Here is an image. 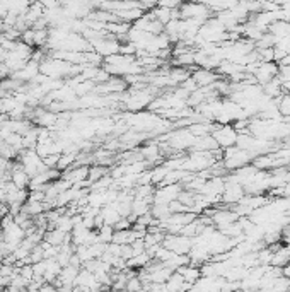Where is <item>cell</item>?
Here are the masks:
<instances>
[{
  "instance_id": "cell-8",
  "label": "cell",
  "mask_w": 290,
  "mask_h": 292,
  "mask_svg": "<svg viewBox=\"0 0 290 292\" xmlns=\"http://www.w3.org/2000/svg\"><path fill=\"white\" fill-rule=\"evenodd\" d=\"M101 215H103V221L106 226H111V227H114V226L118 224V222L121 221V215L118 214V211L114 209L113 205H106L101 209Z\"/></svg>"
},
{
  "instance_id": "cell-15",
  "label": "cell",
  "mask_w": 290,
  "mask_h": 292,
  "mask_svg": "<svg viewBox=\"0 0 290 292\" xmlns=\"http://www.w3.org/2000/svg\"><path fill=\"white\" fill-rule=\"evenodd\" d=\"M60 156H62V154H50V156H46L45 159H43V162H45V166L48 169H57L58 161H60Z\"/></svg>"
},
{
  "instance_id": "cell-18",
  "label": "cell",
  "mask_w": 290,
  "mask_h": 292,
  "mask_svg": "<svg viewBox=\"0 0 290 292\" xmlns=\"http://www.w3.org/2000/svg\"><path fill=\"white\" fill-rule=\"evenodd\" d=\"M131 226H133V224H131L128 219H121V221L118 222L116 226H114V231H130Z\"/></svg>"
},
{
  "instance_id": "cell-10",
  "label": "cell",
  "mask_w": 290,
  "mask_h": 292,
  "mask_svg": "<svg viewBox=\"0 0 290 292\" xmlns=\"http://www.w3.org/2000/svg\"><path fill=\"white\" fill-rule=\"evenodd\" d=\"M79 268H75V267H64L62 268V274H60V280L64 282L65 285H75V278H77V275H79Z\"/></svg>"
},
{
  "instance_id": "cell-21",
  "label": "cell",
  "mask_w": 290,
  "mask_h": 292,
  "mask_svg": "<svg viewBox=\"0 0 290 292\" xmlns=\"http://www.w3.org/2000/svg\"><path fill=\"white\" fill-rule=\"evenodd\" d=\"M289 292H290V291H289Z\"/></svg>"
},
{
  "instance_id": "cell-11",
  "label": "cell",
  "mask_w": 290,
  "mask_h": 292,
  "mask_svg": "<svg viewBox=\"0 0 290 292\" xmlns=\"http://www.w3.org/2000/svg\"><path fill=\"white\" fill-rule=\"evenodd\" d=\"M104 176H108V168H104V166H96V164H92L91 168H89V178H87V181L92 185V183L99 181V179L104 178Z\"/></svg>"
},
{
  "instance_id": "cell-12",
  "label": "cell",
  "mask_w": 290,
  "mask_h": 292,
  "mask_svg": "<svg viewBox=\"0 0 290 292\" xmlns=\"http://www.w3.org/2000/svg\"><path fill=\"white\" fill-rule=\"evenodd\" d=\"M113 236H114V227L104 224L101 229H97V239L99 243H104V244H111L113 243Z\"/></svg>"
},
{
  "instance_id": "cell-3",
  "label": "cell",
  "mask_w": 290,
  "mask_h": 292,
  "mask_svg": "<svg viewBox=\"0 0 290 292\" xmlns=\"http://www.w3.org/2000/svg\"><path fill=\"white\" fill-rule=\"evenodd\" d=\"M280 67L275 64V62H270V64H259V68L256 70L255 79L258 86H266L268 82H272L273 79L278 77Z\"/></svg>"
},
{
  "instance_id": "cell-19",
  "label": "cell",
  "mask_w": 290,
  "mask_h": 292,
  "mask_svg": "<svg viewBox=\"0 0 290 292\" xmlns=\"http://www.w3.org/2000/svg\"><path fill=\"white\" fill-rule=\"evenodd\" d=\"M149 292H171V291L166 287V284H150Z\"/></svg>"
},
{
  "instance_id": "cell-20",
  "label": "cell",
  "mask_w": 290,
  "mask_h": 292,
  "mask_svg": "<svg viewBox=\"0 0 290 292\" xmlns=\"http://www.w3.org/2000/svg\"><path fill=\"white\" fill-rule=\"evenodd\" d=\"M4 113V106H2V99H0V114Z\"/></svg>"
},
{
  "instance_id": "cell-17",
  "label": "cell",
  "mask_w": 290,
  "mask_h": 292,
  "mask_svg": "<svg viewBox=\"0 0 290 292\" xmlns=\"http://www.w3.org/2000/svg\"><path fill=\"white\" fill-rule=\"evenodd\" d=\"M19 275L26 278L28 282H31L34 278V272H32V265H24V267L19 268Z\"/></svg>"
},
{
  "instance_id": "cell-6",
  "label": "cell",
  "mask_w": 290,
  "mask_h": 292,
  "mask_svg": "<svg viewBox=\"0 0 290 292\" xmlns=\"http://www.w3.org/2000/svg\"><path fill=\"white\" fill-rule=\"evenodd\" d=\"M177 274H181V277L184 278V282L190 285H195L196 282L202 278V272H200V267H195V265H184V267L177 268Z\"/></svg>"
},
{
  "instance_id": "cell-9",
  "label": "cell",
  "mask_w": 290,
  "mask_h": 292,
  "mask_svg": "<svg viewBox=\"0 0 290 292\" xmlns=\"http://www.w3.org/2000/svg\"><path fill=\"white\" fill-rule=\"evenodd\" d=\"M290 263V251L285 248V246H280L276 249L275 253H273V258H272V267H276V268H283Z\"/></svg>"
},
{
  "instance_id": "cell-2",
  "label": "cell",
  "mask_w": 290,
  "mask_h": 292,
  "mask_svg": "<svg viewBox=\"0 0 290 292\" xmlns=\"http://www.w3.org/2000/svg\"><path fill=\"white\" fill-rule=\"evenodd\" d=\"M237 135H239V133L234 130L232 125H217L215 130L212 132L213 140H215L217 146H219L222 150L236 146Z\"/></svg>"
},
{
  "instance_id": "cell-4",
  "label": "cell",
  "mask_w": 290,
  "mask_h": 292,
  "mask_svg": "<svg viewBox=\"0 0 290 292\" xmlns=\"http://www.w3.org/2000/svg\"><path fill=\"white\" fill-rule=\"evenodd\" d=\"M244 188L239 185V183H234L226 179V190L222 193V203H227V205H237L241 200L244 198Z\"/></svg>"
},
{
  "instance_id": "cell-7",
  "label": "cell",
  "mask_w": 290,
  "mask_h": 292,
  "mask_svg": "<svg viewBox=\"0 0 290 292\" xmlns=\"http://www.w3.org/2000/svg\"><path fill=\"white\" fill-rule=\"evenodd\" d=\"M67 232L60 231V229H48V231L45 232V238H43V241H46L48 244L55 246V248H60L62 244L65 243V239H67Z\"/></svg>"
},
{
  "instance_id": "cell-16",
  "label": "cell",
  "mask_w": 290,
  "mask_h": 292,
  "mask_svg": "<svg viewBox=\"0 0 290 292\" xmlns=\"http://www.w3.org/2000/svg\"><path fill=\"white\" fill-rule=\"evenodd\" d=\"M21 41L24 45H28V47L34 48V29L29 28L28 31L22 32V34H21Z\"/></svg>"
},
{
  "instance_id": "cell-13",
  "label": "cell",
  "mask_w": 290,
  "mask_h": 292,
  "mask_svg": "<svg viewBox=\"0 0 290 292\" xmlns=\"http://www.w3.org/2000/svg\"><path fill=\"white\" fill-rule=\"evenodd\" d=\"M55 229H60V231L70 234L72 229H74V222H72V217H67V215H60L57 222H55Z\"/></svg>"
},
{
  "instance_id": "cell-14",
  "label": "cell",
  "mask_w": 290,
  "mask_h": 292,
  "mask_svg": "<svg viewBox=\"0 0 290 292\" xmlns=\"http://www.w3.org/2000/svg\"><path fill=\"white\" fill-rule=\"evenodd\" d=\"M142 291H144V282L138 278V275H137V277L128 278V282H127V292H142Z\"/></svg>"
},
{
  "instance_id": "cell-5",
  "label": "cell",
  "mask_w": 290,
  "mask_h": 292,
  "mask_svg": "<svg viewBox=\"0 0 290 292\" xmlns=\"http://www.w3.org/2000/svg\"><path fill=\"white\" fill-rule=\"evenodd\" d=\"M191 77H193V81L196 82L198 87H209L217 84L219 81H222V77H220L215 70H205V68H196V70H193L191 72Z\"/></svg>"
},
{
  "instance_id": "cell-1",
  "label": "cell",
  "mask_w": 290,
  "mask_h": 292,
  "mask_svg": "<svg viewBox=\"0 0 290 292\" xmlns=\"http://www.w3.org/2000/svg\"><path fill=\"white\" fill-rule=\"evenodd\" d=\"M162 246L176 255L188 257L191 248H193V239L186 238V236H181V234H166V238H164V241H162Z\"/></svg>"
}]
</instances>
